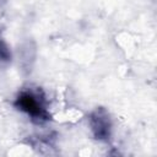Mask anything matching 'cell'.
Returning <instances> with one entry per match:
<instances>
[{
	"label": "cell",
	"instance_id": "1",
	"mask_svg": "<svg viewBox=\"0 0 157 157\" xmlns=\"http://www.w3.org/2000/svg\"><path fill=\"white\" fill-rule=\"evenodd\" d=\"M20 107L31 115H42V108L38 101L29 93H25L18 98Z\"/></svg>",
	"mask_w": 157,
	"mask_h": 157
}]
</instances>
